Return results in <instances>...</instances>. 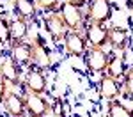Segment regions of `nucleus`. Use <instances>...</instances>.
Instances as JSON below:
<instances>
[{
  "label": "nucleus",
  "mask_w": 133,
  "mask_h": 117,
  "mask_svg": "<svg viewBox=\"0 0 133 117\" xmlns=\"http://www.w3.org/2000/svg\"><path fill=\"white\" fill-rule=\"evenodd\" d=\"M4 110L9 117H25L27 114V106H25V98L23 94H7L2 101Z\"/></svg>",
  "instance_id": "obj_12"
},
{
  "label": "nucleus",
  "mask_w": 133,
  "mask_h": 117,
  "mask_svg": "<svg viewBox=\"0 0 133 117\" xmlns=\"http://www.w3.org/2000/svg\"><path fill=\"white\" fill-rule=\"evenodd\" d=\"M7 96V80H5V76L0 73V103L4 101V98Z\"/></svg>",
  "instance_id": "obj_22"
},
{
  "label": "nucleus",
  "mask_w": 133,
  "mask_h": 117,
  "mask_svg": "<svg viewBox=\"0 0 133 117\" xmlns=\"http://www.w3.org/2000/svg\"><path fill=\"white\" fill-rule=\"evenodd\" d=\"M124 59H123V53L121 52H112L110 53V60H108V67H107V73L108 76H112L115 80H123L124 76Z\"/></svg>",
  "instance_id": "obj_17"
},
{
  "label": "nucleus",
  "mask_w": 133,
  "mask_h": 117,
  "mask_svg": "<svg viewBox=\"0 0 133 117\" xmlns=\"http://www.w3.org/2000/svg\"><path fill=\"white\" fill-rule=\"evenodd\" d=\"M61 12L62 20L64 23L68 25V29L73 32H83L85 30V27H87V16H85V12L82 11V7H78V5H75L71 2H62L61 4Z\"/></svg>",
  "instance_id": "obj_1"
},
{
  "label": "nucleus",
  "mask_w": 133,
  "mask_h": 117,
  "mask_svg": "<svg viewBox=\"0 0 133 117\" xmlns=\"http://www.w3.org/2000/svg\"><path fill=\"white\" fill-rule=\"evenodd\" d=\"M51 110H53L55 117H66V115H64V110H62V101H61V99H57V101L51 105Z\"/></svg>",
  "instance_id": "obj_23"
},
{
  "label": "nucleus",
  "mask_w": 133,
  "mask_h": 117,
  "mask_svg": "<svg viewBox=\"0 0 133 117\" xmlns=\"http://www.w3.org/2000/svg\"><path fill=\"white\" fill-rule=\"evenodd\" d=\"M108 60H110V53L105 52V48H91L83 55V62L85 67L94 74H105L107 67H108Z\"/></svg>",
  "instance_id": "obj_2"
},
{
  "label": "nucleus",
  "mask_w": 133,
  "mask_h": 117,
  "mask_svg": "<svg viewBox=\"0 0 133 117\" xmlns=\"http://www.w3.org/2000/svg\"><path fill=\"white\" fill-rule=\"evenodd\" d=\"M121 84H123V92L128 98L133 99V66L124 71V76H123V80H121Z\"/></svg>",
  "instance_id": "obj_21"
},
{
  "label": "nucleus",
  "mask_w": 133,
  "mask_h": 117,
  "mask_svg": "<svg viewBox=\"0 0 133 117\" xmlns=\"http://www.w3.org/2000/svg\"><path fill=\"white\" fill-rule=\"evenodd\" d=\"M0 46H2V43H0Z\"/></svg>",
  "instance_id": "obj_26"
},
{
  "label": "nucleus",
  "mask_w": 133,
  "mask_h": 117,
  "mask_svg": "<svg viewBox=\"0 0 133 117\" xmlns=\"http://www.w3.org/2000/svg\"><path fill=\"white\" fill-rule=\"evenodd\" d=\"M29 29H30V21L14 14V18L11 20V37H12V43L25 41L27 36H29Z\"/></svg>",
  "instance_id": "obj_14"
},
{
  "label": "nucleus",
  "mask_w": 133,
  "mask_h": 117,
  "mask_svg": "<svg viewBox=\"0 0 133 117\" xmlns=\"http://www.w3.org/2000/svg\"><path fill=\"white\" fill-rule=\"evenodd\" d=\"M108 30H110V27H107V25L89 21L83 30V36L91 48H105V44H108Z\"/></svg>",
  "instance_id": "obj_5"
},
{
  "label": "nucleus",
  "mask_w": 133,
  "mask_h": 117,
  "mask_svg": "<svg viewBox=\"0 0 133 117\" xmlns=\"http://www.w3.org/2000/svg\"><path fill=\"white\" fill-rule=\"evenodd\" d=\"M11 59L20 66L21 69L23 67H30L32 66V44L27 41L21 43H12L11 44Z\"/></svg>",
  "instance_id": "obj_9"
},
{
  "label": "nucleus",
  "mask_w": 133,
  "mask_h": 117,
  "mask_svg": "<svg viewBox=\"0 0 133 117\" xmlns=\"http://www.w3.org/2000/svg\"><path fill=\"white\" fill-rule=\"evenodd\" d=\"M34 2H36L37 9L44 11L48 14V12H57V11L61 9V4L64 0H34Z\"/></svg>",
  "instance_id": "obj_20"
},
{
  "label": "nucleus",
  "mask_w": 133,
  "mask_h": 117,
  "mask_svg": "<svg viewBox=\"0 0 133 117\" xmlns=\"http://www.w3.org/2000/svg\"><path fill=\"white\" fill-rule=\"evenodd\" d=\"M12 7H14L16 16H21L29 21H34L37 18V5L34 0H14Z\"/></svg>",
  "instance_id": "obj_16"
},
{
  "label": "nucleus",
  "mask_w": 133,
  "mask_h": 117,
  "mask_svg": "<svg viewBox=\"0 0 133 117\" xmlns=\"http://www.w3.org/2000/svg\"><path fill=\"white\" fill-rule=\"evenodd\" d=\"M64 50L68 55H73V57H83L85 52L89 50V43L85 39L83 32H73L69 30L64 37Z\"/></svg>",
  "instance_id": "obj_7"
},
{
  "label": "nucleus",
  "mask_w": 133,
  "mask_h": 117,
  "mask_svg": "<svg viewBox=\"0 0 133 117\" xmlns=\"http://www.w3.org/2000/svg\"><path fill=\"white\" fill-rule=\"evenodd\" d=\"M107 117H133V112L128 110L121 101H108L107 105Z\"/></svg>",
  "instance_id": "obj_18"
},
{
  "label": "nucleus",
  "mask_w": 133,
  "mask_h": 117,
  "mask_svg": "<svg viewBox=\"0 0 133 117\" xmlns=\"http://www.w3.org/2000/svg\"><path fill=\"white\" fill-rule=\"evenodd\" d=\"M108 46L114 52L124 53L130 46V32L124 27H110V30H108Z\"/></svg>",
  "instance_id": "obj_11"
},
{
  "label": "nucleus",
  "mask_w": 133,
  "mask_h": 117,
  "mask_svg": "<svg viewBox=\"0 0 133 117\" xmlns=\"http://www.w3.org/2000/svg\"><path fill=\"white\" fill-rule=\"evenodd\" d=\"M126 5H128V9L133 12V0H126Z\"/></svg>",
  "instance_id": "obj_25"
},
{
  "label": "nucleus",
  "mask_w": 133,
  "mask_h": 117,
  "mask_svg": "<svg viewBox=\"0 0 133 117\" xmlns=\"http://www.w3.org/2000/svg\"><path fill=\"white\" fill-rule=\"evenodd\" d=\"M66 2H71V4L78 5V7H85V5H89V0H66Z\"/></svg>",
  "instance_id": "obj_24"
},
{
  "label": "nucleus",
  "mask_w": 133,
  "mask_h": 117,
  "mask_svg": "<svg viewBox=\"0 0 133 117\" xmlns=\"http://www.w3.org/2000/svg\"><path fill=\"white\" fill-rule=\"evenodd\" d=\"M43 21H44L46 32L50 34V37L53 39V41L55 43L64 41V37H66V34L69 32V29H68V25L64 23V20H62V16H61L59 11H57V12H48Z\"/></svg>",
  "instance_id": "obj_6"
},
{
  "label": "nucleus",
  "mask_w": 133,
  "mask_h": 117,
  "mask_svg": "<svg viewBox=\"0 0 133 117\" xmlns=\"http://www.w3.org/2000/svg\"><path fill=\"white\" fill-rule=\"evenodd\" d=\"M112 11L114 7L110 0H91L85 11V16H87V21L91 23L107 25V21L112 18Z\"/></svg>",
  "instance_id": "obj_3"
},
{
  "label": "nucleus",
  "mask_w": 133,
  "mask_h": 117,
  "mask_svg": "<svg viewBox=\"0 0 133 117\" xmlns=\"http://www.w3.org/2000/svg\"><path fill=\"white\" fill-rule=\"evenodd\" d=\"M123 92V84L121 80H115L108 74H103L101 82H99V96L107 101H112V99H117Z\"/></svg>",
  "instance_id": "obj_13"
},
{
  "label": "nucleus",
  "mask_w": 133,
  "mask_h": 117,
  "mask_svg": "<svg viewBox=\"0 0 133 117\" xmlns=\"http://www.w3.org/2000/svg\"><path fill=\"white\" fill-rule=\"evenodd\" d=\"M32 44V66L41 69V71H48L53 66V60H51V55L46 48V44L41 37H37L36 43H30Z\"/></svg>",
  "instance_id": "obj_8"
},
{
  "label": "nucleus",
  "mask_w": 133,
  "mask_h": 117,
  "mask_svg": "<svg viewBox=\"0 0 133 117\" xmlns=\"http://www.w3.org/2000/svg\"><path fill=\"white\" fill-rule=\"evenodd\" d=\"M0 73L9 82H14V84L21 82V67L11 57H2L0 59Z\"/></svg>",
  "instance_id": "obj_15"
},
{
  "label": "nucleus",
  "mask_w": 133,
  "mask_h": 117,
  "mask_svg": "<svg viewBox=\"0 0 133 117\" xmlns=\"http://www.w3.org/2000/svg\"><path fill=\"white\" fill-rule=\"evenodd\" d=\"M23 98H25V106H27V114L30 117H44L46 115V110H48V101L39 94H34V92H29L25 91L23 92Z\"/></svg>",
  "instance_id": "obj_10"
},
{
  "label": "nucleus",
  "mask_w": 133,
  "mask_h": 117,
  "mask_svg": "<svg viewBox=\"0 0 133 117\" xmlns=\"http://www.w3.org/2000/svg\"><path fill=\"white\" fill-rule=\"evenodd\" d=\"M89 2H91V0H89Z\"/></svg>",
  "instance_id": "obj_27"
},
{
  "label": "nucleus",
  "mask_w": 133,
  "mask_h": 117,
  "mask_svg": "<svg viewBox=\"0 0 133 117\" xmlns=\"http://www.w3.org/2000/svg\"><path fill=\"white\" fill-rule=\"evenodd\" d=\"M0 43L4 46H11L12 44V37H11V21L5 16H0Z\"/></svg>",
  "instance_id": "obj_19"
},
{
  "label": "nucleus",
  "mask_w": 133,
  "mask_h": 117,
  "mask_svg": "<svg viewBox=\"0 0 133 117\" xmlns=\"http://www.w3.org/2000/svg\"><path fill=\"white\" fill-rule=\"evenodd\" d=\"M23 89L29 91V92H34V94L44 96L46 91H48V82H46V76H44V71L37 69L30 66L29 71L25 74V82H23Z\"/></svg>",
  "instance_id": "obj_4"
}]
</instances>
